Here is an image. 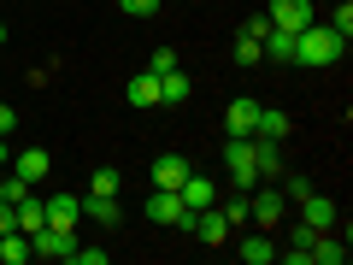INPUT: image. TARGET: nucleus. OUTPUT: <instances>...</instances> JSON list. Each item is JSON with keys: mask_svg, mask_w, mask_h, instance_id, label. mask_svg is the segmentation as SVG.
<instances>
[{"mask_svg": "<svg viewBox=\"0 0 353 265\" xmlns=\"http://www.w3.org/2000/svg\"><path fill=\"white\" fill-rule=\"evenodd\" d=\"M341 53H347V41H341L330 24H306V30H294V65H336Z\"/></svg>", "mask_w": 353, "mask_h": 265, "instance_id": "f257e3e1", "label": "nucleus"}, {"mask_svg": "<svg viewBox=\"0 0 353 265\" xmlns=\"http://www.w3.org/2000/svg\"><path fill=\"white\" fill-rule=\"evenodd\" d=\"M148 218L194 236V206H183V195H176V189H153V195H148Z\"/></svg>", "mask_w": 353, "mask_h": 265, "instance_id": "f03ea898", "label": "nucleus"}, {"mask_svg": "<svg viewBox=\"0 0 353 265\" xmlns=\"http://www.w3.org/2000/svg\"><path fill=\"white\" fill-rule=\"evenodd\" d=\"M77 253V230H59V224H41V230H30V259H71Z\"/></svg>", "mask_w": 353, "mask_h": 265, "instance_id": "7ed1b4c3", "label": "nucleus"}, {"mask_svg": "<svg viewBox=\"0 0 353 265\" xmlns=\"http://www.w3.org/2000/svg\"><path fill=\"white\" fill-rule=\"evenodd\" d=\"M224 171H230L236 189H253V183H259V165H253V141L248 136H230L224 141Z\"/></svg>", "mask_w": 353, "mask_h": 265, "instance_id": "20e7f679", "label": "nucleus"}, {"mask_svg": "<svg viewBox=\"0 0 353 265\" xmlns=\"http://www.w3.org/2000/svg\"><path fill=\"white\" fill-rule=\"evenodd\" d=\"M283 213H289L283 189H265V183H253V189H248V218H253L259 230H271V224H277Z\"/></svg>", "mask_w": 353, "mask_h": 265, "instance_id": "39448f33", "label": "nucleus"}, {"mask_svg": "<svg viewBox=\"0 0 353 265\" xmlns=\"http://www.w3.org/2000/svg\"><path fill=\"white\" fill-rule=\"evenodd\" d=\"M265 18H271L277 30H289V36H294V30H306V24H318V18H312V0H271Z\"/></svg>", "mask_w": 353, "mask_h": 265, "instance_id": "423d86ee", "label": "nucleus"}, {"mask_svg": "<svg viewBox=\"0 0 353 265\" xmlns=\"http://www.w3.org/2000/svg\"><path fill=\"white\" fill-rule=\"evenodd\" d=\"M176 195H183V206H194V213H201V206H218V183L206 171H189L176 183Z\"/></svg>", "mask_w": 353, "mask_h": 265, "instance_id": "0eeeda50", "label": "nucleus"}, {"mask_svg": "<svg viewBox=\"0 0 353 265\" xmlns=\"http://www.w3.org/2000/svg\"><path fill=\"white\" fill-rule=\"evenodd\" d=\"M6 171H18V177L30 183V189H36L41 177L53 171V153H48V148H24V153H12V165H6Z\"/></svg>", "mask_w": 353, "mask_h": 265, "instance_id": "6e6552de", "label": "nucleus"}, {"mask_svg": "<svg viewBox=\"0 0 353 265\" xmlns=\"http://www.w3.org/2000/svg\"><path fill=\"white\" fill-rule=\"evenodd\" d=\"M294 206H301V224H312V230H336V218H341V213H336V201H324L318 189H312V195H301Z\"/></svg>", "mask_w": 353, "mask_h": 265, "instance_id": "1a4fd4ad", "label": "nucleus"}, {"mask_svg": "<svg viewBox=\"0 0 353 265\" xmlns=\"http://www.w3.org/2000/svg\"><path fill=\"white\" fill-rule=\"evenodd\" d=\"M253 124H259V101H230L224 106V136H253Z\"/></svg>", "mask_w": 353, "mask_h": 265, "instance_id": "9d476101", "label": "nucleus"}, {"mask_svg": "<svg viewBox=\"0 0 353 265\" xmlns=\"http://www.w3.org/2000/svg\"><path fill=\"white\" fill-rule=\"evenodd\" d=\"M194 236H201L206 248H224V242H230L224 213H218V206H201V213H194Z\"/></svg>", "mask_w": 353, "mask_h": 265, "instance_id": "9b49d317", "label": "nucleus"}, {"mask_svg": "<svg viewBox=\"0 0 353 265\" xmlns=\"http://www.w3.org/2000/svg\"><path fill=\"white\" fill-rule=\"evenodd\" d=\"M189 171H194V165L183 159V153H159V159H153V189H176Z\"/></svg>", "mask_w": 353, "mask_h": 265, "instance_id": "f8f14e48", "label": "nucleus"}, {"mask_svg": "<svg viewBox=\"0 0 353 265\" xmlns=\"http://www.w3.org/2000/svg\"><path fill=\"white\" fill-rule=\"evenodd\" d=\"M48 224L77 230V224H83V195H53V201H48Z\"/></svg>", "mask_w": 353, "mask_h": 265, "instance_id": "ddd939ff", "label": "nucleus"}, {"mask_svg": "<svg viewBox=\"0 0 353 265\" xmlns=\"http://www.w3.org/2000/svg\"><path fill=\"white\" fill-rule=\"evenodd\" d=\"M253 141V165H259V183L265 177H283V141H265V136H248Z\"/></svg>", "mask_w": 353, "mask_h": 265, "instance_id": "4468645a", "label": "nucleus"}, {"mask_svg": "<svg viewBox=\"0 0 353 265\" xmlns=\"http://www.w3.org/2000/svg\"><path fill=\"white\" fill-rule=\"evenodd\" d=\"M241 259H248V265H277V242H271V236H265V230H253V236H241Z\"/></svg>", "mask_w": 353, "mask_h": 265, "instance_id": "2eb2a0df", "label": "nucleus"}, {"mask_svg": "<svg viewBox=\"0 0 353 265\" xmlns=\"http://www.w3.org/2000/svg\"><path fill=\"white\" fill-rule=\"evenodd\" d=\"M83 218H94L101 230H112L118 218H124L118 213V195H83Z\"/></svg>", "mask_w": 353, "mask_h": 265, "instance_id": "dca6fc26", "label": "nucleus"}, {"mask_svg": "<svg viewBox=\"0 0 353 265\" xmlns=\"http://www.w3.org/2000/svg\"><path fill=\"white\" fill-rule=\"evenodd\" d=\"M189 95H194V83H189V77H183V65L159 77V106H183V101H189Z\"/></svg>", "mask_w": 353, "mask_h": 265, "instance_id": "f3484780", "label": "nucleus"}, {"mask_svg": "<svg viewBox=\"0 0 353 265\" xmlns=\"http://www.w3.org/2000/svg\"><path fill=\"white\" fill-rule=\"evenodd\" d=\"M0 265H30V236L24 230H0Z\"/></svg>", "mask_w": 353, "mask_h": 265, "instance_id": "a211bd4d", "label": "nucleus"}, {"mask_svg": "<svg viewBox=\"0 0 353 265\" xmlns=\"http://www.w3.org/2000/svg\"><path fill=\"white\" fill-rule=\"evenodd\" d=\"M12 224L24 230V236H30V230H41V224H48V201H36V195H24V201L12 206Z\"/></svg>", "mask_w": 353, "mask_h": 265, "instance_id": "6ab92c4d", "label": "nucleus"}, {"mask_svg": "<svg viewBox=\"0 0 353 265\" xmlns=\"http://www.w3.org/2000/svg\"><path fill=\"white\" fill-rule=\"evenodd\" d=\"M312 265H347V242L330 236V230H318V242H312Z\"/></svg>", "mask_w": 353, "mask_h": 265, "instance_id": "aec40b11", "label": "nucleus"}, {"mask_svg": "<svg viewBox=\"0 0 353 265\" xmlns=\"http://www.w3.org/2000/svg\"><path fill=\"white\" fill-rule=\"evenodd\" d=\"M294 130V118L289 112H271V106H259V124H253V136H265V141H283Z\"/></svg>", "mask_w": 353, "mask_h": 265, "instance_id": "412c9836", "label": "nucleus"}, {"mask_svg": "<svg viewBox=\"0 0 353 265\" xmlns=\"http://www.w3.org/2000/svg\"><path fill=\"white\" fill-rule=\"evenodd\" d=\"M124 95H130V106H159V77H153V71L130 77V88H124Z\"/></svg>", "mask_w": 353, "mask_h": 265, "instance_id": "4be33fe9", "label": "nucleus"}, {"mask_svg": "<svg viewBox=\"0 0 353 265\" xmlns=\"http://www.w3.org/2000/svg\"><path fill=\"white\" fill-rule=\"evenodd\" d=\"M259 48H265V59H294V36H289V30H277V24H271V36H265Z\"/></svg>", "mask_w": 353, "mask_h": 265, "instance_id": "5701e85b", "label": "nucleus"}, {"mask_svg": "<svg viewBox=\"0 0 353 265\" xmlns=\"http://www.w3.org/2000/svg\"><path fill=\"white\" fill-rule=\"evenodd\" d=\"M118 189H124V177H118L112 165H101V171L88 177V195H118Z\"/></svg>", "mask_w": 353, "mask_h": 265, "instance_id": "b1692460", "label": "nucleus"}, {"mask_svg": "<svg viewBox=\"0 0 353 265\" xmlns=\"http://www.w3.org/2000/svg\"><path fill=\"white\" fill-rule=\"evenodd\" d=\"M324 24H330V30H336V36H341V41H353V0H341V6H336V12H330V18H324Z\"/></svg>", "mask_w": 353, "mask_h": 265, "instance_id": "393cba45", "label": "nucleus"}, {"mask_svg": "<svg viewBox=\"0 0 353 265\" xmlns=\"http://www.w3.org/2000/svg\"><path fill=\"white\" fill-rule=\"evenodd\" d=\"M218 213H224V224H230V230H248V189H241V201H224Z\"/></svg>", "mask_w": 353, "mask_h": 265, "instance_id": "a878e982", "label": "nucleus"}, {"mask_svg": "<svg viewBox=\"0 0 353 265\" xmlns=\"http://www.w3.org/2000/svg\"><path fill=\"white\" fill-rule=\"evenodd\" d=\"M259 59H265L259 41H253V36H236V65H259Z\"/></svg>", "mask_w": 353, "mask_h": 265, "instance_id": "bb28decb", "label": "nucleus"}, {"mask_svg": "<svg viewBox=\"0 0 353 265\" xmlns=\"http://www.w3.org/2000/svg\"><path fill=\"white\" fill-rule=\"evenodd\" d=\"M241 36H253V41H265V36H271V18H265V12H253L248 24H241Z\"/></svg>", "mask_w": 353, "mask_h": 265, "instance_id": "cd10ccee", "label": "nucleus"}, {"mask_svg": "<svg viewBox=\"0 0 353 265\" xmlns=\"http://www.w3.org/2000/svg\"><path fill=\"white\" fill-rule=\"evenodd\" d=\"M153 77H165V71H176V53L171 48H153V65H148Z\"/></svg>", "mask_w": 353, "mask_h": 265, "instance_id": "c85d7f7f", "label": "nucleus"}, {"mask_svg": "<svg viewBox=\"0 0 353 265\" xmlns=\"http://www.w3.org/2000/svg\"><path fill=\"white\" fill-rule=\"evenodd\" d=\"M71 265H106V248H83V242H77V253H71Z\"/></svg>", "mask_w": 353, "mask_h": 265, "instance_id": "c756f323", "label": "nucleus"}, {"mask_svg": "<svg viewBox=\"0 0 353 265\" xmlns=\"http://www.w3.org/2000/svg\"><path fill=\"white\" fill-rule=\"evenodd\" d=\"M118 6H124L130 18H153V12H159V0H118Z\"/></svg>", "mask_w": 353, "mask_h": 265, "instance_id": "7c9ffc66", "label": "nucleus"}, {"mask_svg": "<svg viewBox=\"0 0 353 265\" xmlns=\"http://www.w3.org/2000/svg\"><path fill=\"white\" fill-rule=\"evenodd\" d=\"M301 195H312V183H306V177H289V183H283V201H301Z\"/></svg>", "mask_w": 353, "mask_h": 265, "instance_id": "2f4dec72", "label": "nucleus"}, {"mask_svg": "<svg viewBox=\"0 0 353 265\" xmlns=\"http://www.w3.org/2000/svg\"><path fill=\"white\" fill-rule=\"evenodd\" d=\"M12 124H18V112H12V106H0V136H12Z\"/></svg>", "mask_w": 353, "mask_h": 265, "instance_id": "473e14b6", "label": "nucleus"}, {"mask_svg": "<svg viewBox=\"0 0 353 265\" xmlns=\"http://www.w3.org/2000/svg\"><path fill=\"white\" fill-rule=\"evenodd\" d=\"M12 165V136H0V171Z\"/></svg>", "mask_w": 353, "mask_h": 265, "instance_id": "72a5a7b5", "label": "nucleus"}, {"mask_svg": "<svg viewBox=\"0 0 353 265\" xmlns=\"http://www.w3.org/2000/svg\"><path fill=\"white\" fill-rule=\"evenodd\" d=\"M0 48H6V30H0Z\"/></svg>", "mask_w": 353, "mask_h": 265, "instance_id": "f704fd0d", "label": "nucleus"}]
</instances>
